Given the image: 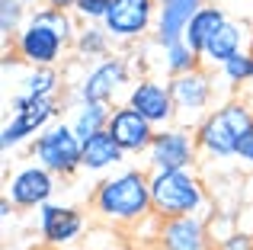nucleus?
<instances>
[{
	"label": "nucleus",
	"mask_w": 253,
	"mask_h": 250,
	"mask_svg": "<svg viewBox=\"0 0 253 250\" xmlns=\"http://www.w3.org/2000/svg\"><path fill=\"white\" fill-rule=\"evenodd\" d=\"M81 29V19L74 10H61V6H32L26 26L13 36L10 51L23 68H58L64 55L74 45V36Z\"/></svg>",
	"instance_id": "nucleus-1"
},
{
	"label": "nucleus",
	"mask_w": 253,
	"mask_h": 250,
	"mask_svg": "<svg viewBox=\"0 0 253 250\" xmlns=\"http://www.w3.org/2000/svg\"><path fill=\"white\" fill-rule=\"evenodd\" d=\"M90 212L99 221L112 228H131L154 215V202H151V170L138 167H119L106 173L103 180L93 186L90 196Z\"/></svg>",
	"instance_id": "nucleus-2"
},
{
	"label": "nucleus",
	"mask_w": 253,
	"mask_h": 250,
	"mask_svg": "<svg viewBox=\"0 0 253 250\" xmlns=\"http://www.w3.org/2000/svg\"><path fill=\"white\" fill-rule=\"evenodd\" d=\"M253 128V106L244 96H224L221 103H215L209 116L196 125V144L199 154L211 157V161H231L237 157L244 135Z\"/></svg>",
	"instance_id": "nucleus-3"
},
{
	"label": "nucleus",
	"mask_w": 253,
	"mask_h": 250,
	"mask_svg": "<svg viewBox=\"0 0 253 250\" xmlns=\"http://www.w3.org/2000/svg\"><path fill=\"white\" fill-rule=\"evenodd\" d=\"M151 202L154 215L176 218V215H209V193L196 167L183 170H151Z\"/></svg>",
	"instance_id": "nucleus-4"
},
{
	"label": "nucleus",
	"mask_w": 253,
	"mask_h": 250,
	"mask_svg": "<svg viewBox=\"0 0 253 250\" xmlns=\"http://www.w3.org/2000/svg\"><path fill=\"white\" fill-rule=\"evenodd\" d=\"M131 64L122 55H106L93 64H84V74L74 83H68V100L64 106L77 100H96V103H119V96L131 87Z\"/></svg>",
	"instance_id": "nucleus-5"
},
{
	"label": "nucleus",
	"mask_w": 253,
	"mask_h": 250,
	"mask_svg": "<svg viewBox=\"0 0 253 250\" xmlns=\"http://www.w3.org/2000/svg\"><path fill=\"white\" fill-rule=\"evenodd\" d=\"M29 154H32V161L48 167L51 173L61 176V180H71V176H77L84 170V161H81L84 141H81V135L71 128V122H61V119H55L45 131H39V135L32 138Z\"/></svg>",
	"instance_id": "nucleus-6"
},
{
	"label": "nucleus",
	"mask_w": 253,
	"mask_h": 250,
	"mask_svg": "<svg viewBox=\"0 0 253 250\" xmlns=\"http://www.w3.org/2000/svg\"><path fill=\"white\" fill-rule=\"evenodd\" d=\"M61 100H26L19 93H10V119L0 128V148L3 154L23 148L26 141L45 131L55 119H61Z\"/></svg>",
	"instance_id": "nucleus-7"
},
{
	"label": "nucleus",
	"mask_w": 253,
	"mask_h": 250,
	"mask_svg": "<svg viewBox=\"0 0 253 250\" xmlns=\"http://www.w3.org/2000/svg\"><path fill=\"white\" fill-rule=\"evenodd\" d=\"M167 81H170L173 103H176V122L196 128V125L211 113V103L218 100L215 71L199 64V68L186 71V74H176V77H167Z\"/></svg>",
	"instance_id": "nucleus-8"
},
{
	"label": "nucleus",
	"mask_w": 253,
	"mask_h": 250,
	"mask_svg": "<svg viewBox=\"0 0 253 250\" xmlns=\"http://www.w3.org/2000/svg\"><path fill=\"white\" fill-rule=\"evenodd\" d=\"M157 3L161 0H109V10L103 16L106 32L116 45H135L154 36Z\"/></svg>",
	"instance_id": "nucleus-9"
},
{
	"label": "nucleus",
	"mask_w": 253,
	"mask_h": 250,
	"mask_svg": "<svg viewBox=\"0 0 253 250\" xmlns=\"http://www.w3.org/2000/svg\"><path fill=\"white\" fill-rule=\"evenodd\" d=\"M199 157L202 154H199L196 144V131L189 125L173 122L167 128H157L144 161H148V170H183V167H196Z\"/></svg>",
	"instance_id": "nucleus-10"
},
{
	"label": "nucleus",
	"mask_w": 253,
	"mask_h": 250,
	"mask_svg": "<svg viewBox=\"0 0 253 250\" xmlns=\"http://www.w3.org/2000/svg\"><path fill=\"white\" fill-rule=\"evenodd\" d=\"M58 180H61V176H55L48 167H42L39 161H32V164L16 167L10 176H6V193L3 196L16 208H23V212H29V208H42L45 202L55 199Z\"/></svg>",
	"instance_id": "nucleus-11"
},
{
	"label": "nucleus",
	"mask_w": 253,
	"mask_h": 250,
	"mask_svg": "<svg viewBox=\"0 0 253 250\" xmlns=\"http://www.w3.org/2000/svg\"><path fill=\"white\" fill-rule=\"evenodd\" d=\"M125 103L135 106L154 128H167V125L176 122V103H173L170 93V81H161V77L151 74L138 77L125 93Z\"/></svg>",
	"instance_id": "nucleus-12"
},
{
	"label": "nucleus",
	"mask_w": 253,
	"mask_h": 250,
	"mask_svg": "<svg viewBox=\"0 0 253 250\" xmlns=\"http://www.w3.org/2000/svg\"><path fill=\"white\" fill-rule=\"evenodd\" d=\"M39 212V234H42L45 247L55 250H68L81 241V234L86 231V215L77 206H64V202H45Z\"/></svg>",
	"instance_id": "nucleus-13"
},
{
	"label": "nucleus",
	"mask_w": 253,
	"mask_h": 250,
	"mask_svg": "<svg viewBox=\"0 0 253 250\" xmlns=\"http://www.w3.org/2000/svg\"><path fill=\"white\" fill-rule=\"evenodd\" d=\"M106 131H109L112 138H116L119 144H122V151L125 154H148V148H151V141H154V135H157V128L151 125L148 119H144L141 113H138L135 106H128V103H116L112 106V116H109V125H106Z\"/></svg>",
	"instance_id": "nucleus-14"
},
{
	"label": "nucleus",
	"mask_w": 253,
	"mask_h": 250,
	"mask_svg": "<svg viewBox=\"0 0 253 250\" xmlns=\"http://www.w3.org/2000/svg\"><path fill=\"white\" fill-rule=\"evenodd\" d=\"M215 238L205 215H176L164 218L157 231V250H211Z\"/></svg>",
	"instance_id": "nucleus-15"
},
{
	"label": "nucleus",
	"mask_w": 253,
	"mask_h": 250,
	"mask_svg": "<svg viewBox=\"0 0 253 250\" xmlns=\"http://www.w3.org/2000/svg\"><path fill=\"white\" fill-rule=\"evenodd\" d=\"M244 48H253V26L247 23V19L228 16L221 29L205 42V48L199 51V58H202L205 68L215 71V68H221L228 58H234L237 51H244Z\"/></svg>",
	"instance_id": "nucleus-16"
},
{
	"label": "nucleus",
	"mask_w": 253,
	"mask_h": 250,
	"mask_svg": "<svg viewBox=\"0 0 253 250\" xmlns=\"http://www.w3.org/2000/svg\"><path fill=\"white\" fill-rule=\"evenodd\" d=\"M202 3H205V0H161V3H157V23H154V36H151V42H157L164 48V45L183 39L189 19L196 16V10Z\"/></svg>",
	"instance_id": "nucleus-17"
},
{
	"label": "nucleus",
	"mask_w": 253,
	"mask_h": 250,
	"mask_svg": "<svg viewBox=\"0 0 253 250\" xmlns=\"http://www.w3.org/2000/svg\"><path fill=\"white\" fill-rule=\"evenodd\" d=\"M125 157H128V154L122 151V144L103 128V131H96V135H90L84 141L81 161H84L86 173H112V170L125 167Z\"/></svg>",
	"instance_id": "nucleus-18"
},
{
	"label": "nucleus",
	"mask_w": 253,
	"mask_h": 250,
	"mask_svg": "<svg viewBox=\"0 0 253 250\" xmlns=\"http://www.w3.org/2000/svg\"><path fill=\"white\" fill-rule=\"evenodd\" d=\"M13 93L26 96V100H61L68 93L64 77L55 68H26V74L19 77Z\"/></svg>",
	"instance_id": "nucleus-19"
},
{
	"label": "nucleus",
	"mask_w": 253,
	"mask_h": 250,
	"mask_svg": "<svg viewBox=\"0 0 253 250\" xmlns=\"http://www.w3.org/2000/svg\"><path fill=\"white\" fill-rule=\"evenodd\" d=\"M112 106L116 103H96V100H77V103H71V106H64L68 109V122H71V128L81 135V141H86L90 135H96V131H103L106 125H109V116H112Z\"/></svg>",
	"instance_id": "nucleus-20"
},
{
	"label": "nucleus",
	"mask_w": 253,
	"mask_h": 250,
	"mask_svg": "<svg viewBox=\"0 0 253 250\" xmlns=\"http://www.w3.org/2000/svg\"><path fill=\"white\" fill-rule=\"evenodd\" d=\"M112 45L116 42H112V36L106 32L103 23H81L71 51H74V58L81 64H93V61H99V58L112 55Z\"/></svg>",
	"instance_id": "nucleus-21"
},
{
	"label": "nucleus",
	"mask_w": 253,
	"mask_h": 250,
	"mask_svg": "<svg viewBox=\"0 0 253 250\" xmlns=\"http://www.w3.org/2000/svg\"><path fill=\"white\" fill-rule=\"evenodd\" d=\"M215 77L218 90L224 87V96H241V90L253 83V48H244L234 58H228L221 68H215Z\"/></svg>",
	"instance_id": "nucleus-22"
},
{
	"label": "nucleus",
	"mask_w": 253,
	"mask_h": 250,
	"mask_svg": "<svg viewBox=\"0 0 253 250\" xmlns=\"http://www.w3.org/2000/svg\"><path fill=\"white\" fill-rule=\"evenodd\" d=\"M224 19H228L224 6H218V3H202V6L196 10V16L189 19V26H186V36H183V39H186V42H189L196 51H202L205 42H209V39L224 26Z\"/></svg>",
	"instance_id": "nucleus-23"
},
{
	"label": "nucleus",
	"mask_w": 253,
	"mask_h": 250,
	"mask_svg": "<svg viewBox=\"0 0 253 250\" xmlns=\"http://www.w3.org/2000/svg\"><path fill=\"white\" fill-rule=\"evenodd\" d=\"M199 64H202V58H199V51L192 48L186 39H176V42H170V45L161 48V68L167 71V77L186 74V71L199 68Z\"/></svg>",
	"instance_id": "nucleus-24"
},
{
	"label": "nucleus",
	"mask_w": 253,
	"mask_h": 250,
	"mask_svg": "<svg viewBox=\"0 0 253 250\" xmlns=\"http://www.w3.org/2000/svg\"><path fill=\"white\" fill-rule=\"evenodd\" d=\"M29 10H32V6L23 3V0H0V36H3L6 45H10L13 36L26 26Z\"/></svg>",
	"instance_id": "nucleus-25"
},
{
	"label": "nucleus",
	"mask_w": 253,
	"mask_h": 250,
	"mask_svg": "<svg viewBox=\"0 0 253 250\" xmlns=\"http://www.w3.org/2000/svg\"><path fill=\"white\" fill-rule=\"evenodd\" d=\"M106 10H109V0H77L74 3V16L81 23H103Z\"/></svg>",
	"instance_id": "nucleus-26"
},
{
	"label": "nucleus",
	"mask_w": 253,
	"mask_h": 250,
	"mask_svg": "<svg viewBox=\"0 0 253 250\" xmlns=\"http://www.w3.org/2000/svg\"><path fill=\"white\" fill-rule=\"evenodd\" d=\"M253 247V238L244 228H237V231H228L221 241H218V250H250Z\"/></svg>",
	"instance_id": "nucleus-27"
},
{
	"label": "nucleus",
	"mask_w": 253,
	"mask_h": 250,
	"mask_svg": "<svg viewBox=\"0 0 253 250\" xmlns=\"http://www.w3.org/2000/svg\"><path fill=\"white\" fill-rule=\"evenodd\" d=\"M237 161L244 164V167H253V128L244 135V141H241V148H237Z\"/></svg>",
	"instance_id": "nucleus-28"
},
{
	"label": "nucleus",
	"mask_w": 253,
	"mask_h": 250,
	"mask_svg": "<svg viewBox=\"0 0 253 250\" xmlns=\"http://www.w3.org/2000/svg\"><path fill=\"white\" fill-rule=\"evenodd\" d=\"M48 6H61V10H74V3L77 0H45Z\"/></svg>",
	"instance_id": "nucleus-29"
},
{
	"label": "nucleus",
	"mask_w": 253,
	"mask_h": 250,
	"mask_svg": "<svg viewBox=\"0 0 253 250\" xmlns=\"http://www.w3.org/2000/svg\"><path fill=\"white\" fill-rule=\"evenodd\" d=\"M23 3H29V6H39V3H45V0H23Z\"/></svg>",
	"instance_id": "nucleus-30"
},
{
	"label": "nucleus",
	"mask_w": 253,
	"mask_h": 250,
	"mask_svg": "<svg viewBox=\"0 0 253 250\" xmlns=\"http://www.w3.org/2000/svg\"><path fill=\"white\" fill-rule=\"evenodd\" d=\"M39 250H55V247H39Z\"/></svg>",
	"instance_id": "nucleus-31"
},
{
	"label": "nucleus",
	"mask_w": 253,
	"mask_h": 250,
	"mask_svg": "<svg viewBox=\"0 0 253 250\" xmlns=\"http://www.w3.org/2000/svg\"><path fill=\"white\" fill-rule=\"evenodd\" d=\"M250 106H253V100H250Z\"/></svg>",
	"instance_id": "nucleus-32"
},
{
	"label": "nucleus",
	"mask_w": 253,
	"mask_h": 250,
	"mask_svg": "<svg viewBox=\"0 0 253 250\" xmlns=\"http://www.w3.org/2000/svg\"><path fill=\"white\" fill-rule=\"evenodd\" d=\"M250 250H253V247H250Z\"/></svg>",
	"instance_id": "nucleus-33"
},
{
	"label": "nucleus",
	"mask_w": 253,
	"mask_h": 250,
	"mask_svg": "<svg viewBox=\"0 0 253 250\" xmlns=\"http://www.w3.org/2000/svg\"><path fill=\"white\" fill-rule=\"evenodd\" d=\"M109 250H112V247H109Z\"/></svg>",
	"instance_id": "nucleus-34"
}]
</instances>
